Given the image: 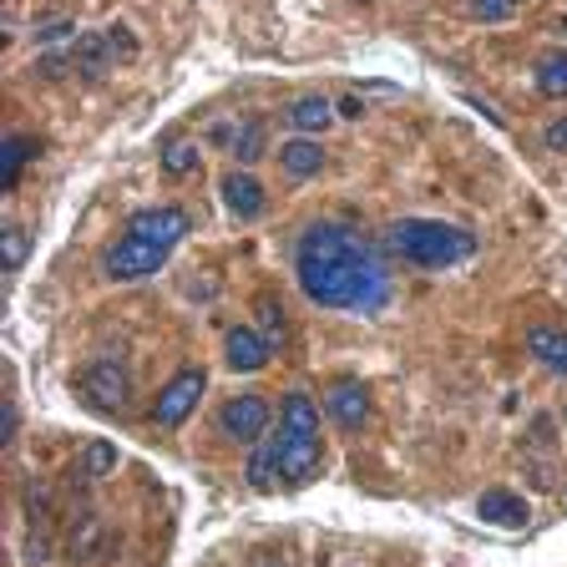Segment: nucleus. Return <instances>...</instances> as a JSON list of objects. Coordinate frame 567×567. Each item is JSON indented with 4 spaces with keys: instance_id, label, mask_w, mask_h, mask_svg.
Segmentation results:
<instances>
[{
    "instance_id": "nucleus-1",
    "label": "nucleus",
    "mask_w": 567,
    "mask_h": 567,
    "mask_svg": "<svg viewBox=\"0 0 567 567\" xmlns=\"http://www.w3.org/2000/svg\"><path fill=\"white\" fill-rule=\"evenodd\" d=\"M294 274H299V289L320 309L375 315V309L391 305V263L349 223H309L294 244Z\"/></svg>"
},
{
    "instance_id": "nucleus-2",
    "label": "nucleus",
    "mask_w": 567,
    "mask_h": 567,
    "mask_svg": "<svg viewBox=\"0 0 567 567\" xmlns=\"http://www.w3.org/2000/svg\"><path fill=\"white\" fill-rule=\"evenodd\" d=\"M385 248L395 259H406L410 269H452V263L477 254V238L436 219H395L385 229Z\"/></svg>"
},
{
    "instance_id": "nucleus-3",
    "label": "nucleus",
    "mask_w": 567,
    "mask_h": 567,
    "mask_svg": "<svg viewBox=\"0 0 567 567\" xmlns=\"http://www.w3.org/2000/svg\"><path fill=\"white\" fill-rule=\"evenodd\" d=\"M168 254H173V248L147 244V238H137V233H122L116 244H107V254H102V274L116 279V284H132V279L158 274L162 263H168Z\"/></svg>"
},
{
    "instance_id": "nucleus-4",
    "label": "nucleus",
    "mask_w": 567,
    "mask_h": 567,
    "mask_svg": "<svg viewBox=\"0 0 567 567\" xmlns=\"http://www.w3.org/2000/svg\"><path fill=\"white\" fill-rule=\"evenodd\" d=\"M76 391H82V400H87L91 410H102V416H122V410H127V395H132L127 365H116V360L87 365V375L76 380Z\"/></svg>"
},
{
    "instance_id": "nucleus-5",
    "label": "nucleus",
    "mask_w": 567,
    "mask_h": 567,
    "mask_svg": "<svg viewBox=\"0 0 567 567\" xmlns=\"http://www.w3.org/2000/svg\"><path fill=\"white\" fill-rule=\"evenodd\" d=\"M204 391H208V370H204V365H188V370H177V375L158 391L152 421H158V426H183L193 410H198Z\"/></svg>"
},
{
    "instance_id": "nucleus-6",
    "label": "nucleus",
    "mask_w": 567,
    "mask_h": 567,
    "mask_svg": "<svg viewBox=\"0 0 567 567\" xmlns=\"http://www.w3.org/2000/svg\"><path fill=\"white\" fill-rule=\"evenodd\" d=\"M188 213L177 204H158V208H137L127 219V233H137V238H147V244H162V248H177L183 238H188Z\"/></svg>"
},
{
    "instance_id": "nucleus-7",
    "label": "nucleus",
    "mask_w": 567,
    "mask_h": 567,
    "mask_svg": "<svg viewBox=\"0 0 567 567\" xmlns=\"http://www.w3.org/2000/svg\"><path fill=\"white\" fill-rule=\"evenodd\" d=\"M263 431H269V400L263 395H233L223 406V436L254 446V441H263Z\"/></svg>"
},
{
    "instance_id": "nucleus-8",
    "label": "nucleus",
    "mask_w": 567,
    "mask_h": 567,
    "mask_svg": "<svg viewBox=\"0 0 567 567\" xmlns=\"http://www.w3.org/2000/svg\"><path fill=\"white\" fill-rule=\"evenodd\" d=\"M324 410H330V421L340 426V431H360L365 421H370V391H365L360 380H335L330 385V395H324Z\"/></svg>"
},
{
    "instance_id": "nucleus-9",
    "label": "nucleus",
    "mask_w": 567,
    "mask_h": 567,
    "mask_svg": "<svg viewBox=\"0 0 567 567\" xmlns=\"http://www.w3.org/2000/svg\"><path fill=\"white\" fill-rule=\"evenodd\" d=\"M269 355H274V345H269V335H263V330H254V324H233L229 340H223V360H229V370H238V375H248V370H263V365H269Z\"/></svg>"
},
{
    "instance_id": "nucleus-10",
    "label": "nucleus",
    "mask_w": 567,
    "mask_h": 567,
    "mask_svg": "<svg viewBox=\"0 0 567 567\" xmlns=\"http://www.w3.org/2000/svg\"><path fill=\"white\" fill-rule=\"evenodd\" d=\"M248 486L254 492H274V481H284V431L279 436L254 441V456H248Z\"/></svg>"
},
{
    "instance_id": "nucleus-11",
    "label": "nucleus",
    "mask_w": 567,
    "mask_h": 567,
    "mask_svg": "<svg viewBox=\"0 0 567 567\" xmlns=\"http://www.w3.org/2000/svg\"><path fill=\"white\" fill-rule=\"evenodd\" d=\"M335 116H340V102H330V97H320V91H305V97H294V102L284 107V122H289L299 137H315V132H324Z\"/></svg>"
},
{
    "instance_id": "nucleus-12",
    "label": "nucleus",
    "mask_w": 567,
    "mask_h": 567,
    "mask_svg": "<svg viewBox=\"0 0 567 567\" xmlns=\"http://www.w3.org/2000/svg\"><path fill=\"white\" fill-rule=\"evenodd\" d=\"M324 147L315 143V137H289V143L279 147V168H284V177L289 183H309V177H320L324 168Z\"/></svg>"
},
{
    "instance_id": "nucleus-13",
    "label": "nucleus",
    "mask_w": 567,
    "mask_h": 567,
    "mask_svg": "<svg viewBox=\"0 0 567 567\" xmlns=\"http://www.w3.org/2000/svg\"><path fill=\"white\" fill-rule=\"evenodd\" d=\"M223 204L238 213V219H259L263 204H269V193H263V183L248 168H233L229 177H223Z\"/></svg>"
},
{
    "instance_id": "nucleus-14",
    "label": "nucleus",
    "mask_w": 567,
    "mask_h": 567,
    "mask_svg": "<svg viewBox=\"0 0 567 567\" xmlns=\"http://www.w3.org/2000/svg\"><path fill=\"white\" fill-rule=\"evenodd\" d=\"M320 461H324L320 436H289V431H284V486L309 481L320 471Z\"/></svg>"
},
{
    "instance_id": "nucleus-15",
    "label": "nucleus",
    "mask_w": 567,
    "mask_h": 567,
    "mask_svg": "<svg viewBox=\"0 0 567 567\" xmlns=\"http://www.w3.org/2000/svg\"><path fill=\"white\" fill-rule=\"evenodd\" d=\"M320 410L305 391H289L284 395V406H279V431H289V436H320Z\"/></svg>"
},
{
    "instance_id": "nucleus-16",
    "label": "nucleus",
    "mask_w": 567,
    "mask_h": 567,
    "mask_svg": "<svg viewBox=\"0 0 567 567\" xmlns=\"http://www.w3.org/2000/svg\"><path fill=\"white\" fill-rule=\"evenodd\" d=\"M527 349H532L547 370L567 375V330L563 324H532V330H527Z\"/></svg>"
},
{
    "instance_id": "nucleus-17",
    "label": "nucleus",
    "mask_w": 567,
    "mask_h": 567,
    "mask_svg": "<svg viewBox=\"0 0 567 567\" xmlns=\"http://www.w3.org/2000/svg\"><path fill=\"white\" fill-rule=\"evenodd\" d=\"M112 46H107V36H76L72 41V72L87 76V82H97V76L112 66Z\"/></svg>"
},
{
    "instance_id": "nucleus-18",
    "label": "nucleus",
    "mask_w": 567,
    "mask_h": 567,
    "mask_svg": "<svg viewBox=\"0 0 567 567\" xmlns=\"http://www.w3.org/2000/svg\"><path fill=\"white\" fill-rule=\"evenodd\" d=\"M102 547H107V527L97 522V517H82V522L72 527V538H66V557H72L76 567L97 563V557H102Z\"/></svg>"
},
{
    "instance_id": "nucleus-19",
    "label": "nucleus",
    "mask_w": 567,
    "mask_h": 567,
    "mask_svg": "<svg viewBox=\"0 0 567 567\" xmlns=\"http://www.w3.org/2000/svg\"><path fill=\"white\" fill-rule=\"evenodd\" d=\"M481 511V522H492V527H522L527 522V502L517 492H486L477 502Z\"/></svg>"
},
{
    "instance_id": "nucleus-20",
    "label": "nucleus",
    "mask_w": 567,
    "mask_h": 567,
    "mask_svg": "<svg viewBox=\"0 0 567 567\" xmlns=\"http://www.w3.org/2000/svg\"><path fill=\"white\" fill-rule=\"evenodd\" d=\"M538 91L553 102L567 97V51H542L538 57Z\"/></svg>"
},
{
    "instance_id": "nucleus-21",
    "label": "nucleus",
    "mask_w": 567,
    "mask_h": 567,
    "mask_svg": "<svg viewBox=\"0 0 567 567\" xmlns=\"http://www.w3.org/2000/svg\"><path fill=\"white\" fill-rule=\"evenodd\" d=\"M162 173H168V177H188V173H198V143H188V137L168 143V152H162Z\"/></svg>"
},
{
    "instance_id": "nucleus-22",
    "label": "nucleus",
    "mask_w": 567,
    "mask_h": 567,
    "mask_svg": "<svg viewBox=\"0 0 567 567\" xmlns=\"http://www.w3.org/2000/svg\"><path fill=\"white\" fill-rule=\"evenodd\" d=\"M30 152H36V143H30V137H11V143H5V152H0V168H5V188H15V177H21V168H26Z\"/></svg>"
},
{
    "instance_id": "nucleus-23",
    "label": "nucleus",
    "mask_w": 567,
    "mask_h": 567,
    "mask_svg": "<svg viewBox=\"0 0 567 567\" xmlns=\"http://www.w3.org/2000/svg\"><path fill=\"white\" fill-rule=\"evenodd\" d=\"M21 502H26V522L30 527H46V517H51V492H46V481H26Z\"/></svg>"
},
{
    "instance_id": "nucleus-24",
    "label": "nucleus",
    "mask_w": 567,
    "mask_h": 567,
    "mask_svg": "<svg viewBox=\"0 0 567 567\" xmlns=\"http://www.w3.org/2000/svg\"><path fill=\"white\" fill-rule=\"evenodd\" d=\"M112 466H116V446H112V441H91L87 456H82V471H87V477H107Z\"/></svg>"
},
{
    "instance_id": "nucleus-25",
    "label": "nucleus",
    "mask_w": 567,
    "mask_h": 567,
    "mask_svg": "<svg viewBox=\"0 0 567 567\" xmlns=\"http://www.w3.org/2000/svg\"><path fill=\"white\" fill-rule=\"evenodd\" d=\"M466 11L477 15V21H486V26H502V21H511L517 0H466Z\"/></svg>"
},
{
    "instance_id": "nucleus-26",
    "label": "nucleus",
    "mask_w": 567,
    "mask_h": 567,
    "mask_svg": "<svg viewBox=\"0 0 567 567\" xmlns=\"http://www.w3.org/2000/svg\"><path fill=\"white\" fill-rule=\"evenodd\" d=\"M263 152V122L259 116H248L244 127H238V162H254Z\"/></svg>"
},
{
    "instance_id": "nucleus-27",
    "label": "nucleus",
    "mask_w": 567,
    "mask_h": 567,
    "mask_svg": "<svg viewBox=\"0 0 567 567\" xmlns=\"http://www.w3.org/2000/svg\"><path fill=\"white\" fill-rule=\"evenodd\" d=\"M0 254H5V269H21V263H26V229H5Z\"/></svg>"
},
{
    "instance_id": "nucleus-28",
    "label": "nucleus",
    "mask_w": 567,
    "mask_h": 567,
    "mask_svg": "<svg viewBox=\"0 0 567 567\" xmlns=\"http://www.w3.org/2000/svg\"><path fill=\"white\" fill-rule=\"evenodd\" d=\"M259 320H263V335H269V345H279V340H284V315H279L274 299H263V305H259Z\"/></svg>"
},
{
    "instance_id": "nucleus-29",
    "label": "nucleus",
    "mask_w": 567,
    "mask_h": 567,
    "mask_svg": "<svg viewBox=\"0 0 567 567\" xmlns=\"http://www.w3.org/2000/svg\"><path fill=\"white\" fill-rule=\"evenodd\" d=\"M36 36H41L46 46H66V36H76V21H66V15H61V21L41 26V30H36Z\"/></svg>"
},
{
    "instance_id": "nucleus-30",
    "label": "nucleus",
    "mask_w": 567,
    "mask_h": 567,
    "mask_svg": "<svg viewBox=\"0 0 567 567\" xmlns=\"http://www.w3.org/2000/svg\"><path fill=\"white\" fill-rule=\"evenodd\" d=\"M107 46H112V57H132V51H137V36H132L127 26H112L107 30Z\"/></svg>"
},
{
    "instance_id": "nucleus-31",
    "label": "nucleus",
    "mask_w": 567,
    "mask_h": 567,
    "mask_svg": "<svg viewBox=\"0 0 567 567\" xmlns=\"http://www.w3.org/2000/svg\"><path fill=\"white\" fill-rule=\"evenodd\" d=\"M542 137H547V147H553V152H567V116H553Z\"/></svg>"
}]
</instances>
